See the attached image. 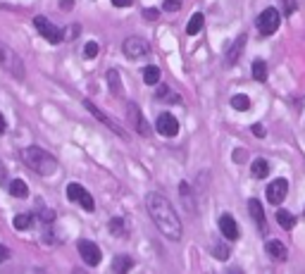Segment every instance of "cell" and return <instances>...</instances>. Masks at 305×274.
Instances as JSON below:
<instances>
[{
  "label": "cell",
  "instance_id": "1",
  "mask_svg": "<svg viewBox=\"0 0 305 274\" xmlns=\"http://www.w3.org/2000/svg\"><path fill=\"white\" fill-rule=\"evenodd\" d=\"M146 207L148 215L152 217L155 226L165 234L169 241H181V219L177 217V210L172 207V203L162 196V193H148L146 196Z\"/></svg>",
  "mask_w": 305,
  "mask_h": 274
},
{
  "label": "cell",
  "instance_id": "2",
  "mask_svg": "<svg viewBox=\"0 0 305 274\" xmlns=\"http://www.w3.org/2000/svg\"><path fill=\"white\" fill-rule=\"evenodd\" d=\"M21 160L27 164L29 170H34L36 174H41V177H50L53 172L57 170V160L50 155L48 151H43L38 145H29L21 151Z\"/></svg>",
  "mask_w": 305,
  "mask_h": 274
},
{
  "label": "cell",
  "instance_id": "3",
  "mask_svg": "<svg viewBox=\"0 0 305 274\" xmlns=\"http://www.w3.org/2000/svg\"><path fill=\"white\" fill-rule=\"evenodd\" d=\"M0 67L5 72H10L12 76H17V79H24V62H21V57L3 41H0Z\"/></svg>",
  "mask_w": 305,
  "mask_h": 274
},
{
  "label": "cell",
  "instance_id": "4",
  "mask_svg": "<svg viewBox=\"0 0 305 274\" xmlns=\"http://www.w3.org/2000/svg\"><path fill=\"white\" fill-rule=\"evenodd\" d=\"M34 27L38 29V34H41L48 43H53V46H57V43L64 41V31H62V29H57L55 24H53L48 17H43V14L34 17Z\"/></svg>",
  "mask_w": 305,
  "mask_h": 274
},
{
  "label": "cell",
  "instance_id": "5",
  "mask_svg": "<svg viewBox=\"0 0 305 274\" xmlns=\"http://www.w3.org/2000/svg\"><path fill=\"white\" fill-rule=\"evenodd\" d=\"M67 198H70L72 203H79L86 213H93V210H96V203H93V198H91V193L86 191L83 186H79V184H70V186H67Z\"/></svg>",
  "mask_w": 305,
  "mask_h": 274
},
{
  "label": "cell",
  "instance_id": "6",
  "mask_svg": "<svg viewBox=\"0 0 305 274\" xmlns=\"http://www.w3.org/2000/svg\"><path fill=\"white\" fill-rule=\"evenodd\" d=\"M257 29H260V34H265V36H272L279 29V12L274 7H267V10L260 12V17H257Z\"/></svg>",
  "mask_w": 305,
  "mask_h": 274
},
{
  "label": "cell",
  "instance_id": "7",
  "mask_svg": "<svg viewBox=\"0 0 305 274\" xmlns=\"http://www.w3.org/2000/svg\"><path fill=\"white\" fill-rule=\"evenodd\" d=\"M122 50H124V55L129 57V60H139V57H143V55H148V41H143L141 36H129L124 41V46H122Z\"/></svg>",
  "mask_w": 305,
  "mask_h": 274
},
{
  "label": "cell",
  "instance_id": "8",
  "mask_svg": "<svg viewBox=\"0 0 305 274\" xmlns=\"http://www.w3.org/2000/svg\"><path fill=\"white\" fill-rule=\"evenodd\" d=\"M76 248H79V255L83 258V262H86V265H91V267L100 265V258H103V253H100V248H98L93 241L81 239L79 243H76Z\"/></svg>",
  "mask_w": 305,
  "mask_h": 274
},
{
  "label": "cell",
  "instance_id": "9",
  "mask_svg": "<svg viewBox=\"0 0 305 274\" xmlns=\"http://www.w3.org/2000/svg\"><path fill=\"white\" fill-rule=\"evenodd\" d=\"M286 193H289V181H286L284 177L274 179V181H270V184H267V203H272V205H279V203L286 198Z\"/></svg>",
  "mask_w": 305,
  "mask_h": 274
},
{
  "label": "cell",
  "instance_id": "10",
  "mask_svg": "<svg viewBox=\"0 0 305 274\" xmlns=\"http://www.w3.org/2000/svg\"><path fill=\"white\" fill-rule=\"evenodd\" d=\"M155 129H158V134H162V136L172 138L179 134V122H177V117H172V112H162V115L158 117V122H155Z\"/></svg>",
  "mask_w": 305,
  "mask_h": 274
},
{
  "label": "cell",
  "instance_id": "11",
  "mask_svg": "<svg viewBox=\"0 0 305 274\" xmlns=\"http://www.w3.org/2000/svg\"><path fill=\"white\" fill-rule=\"evenodd\" d=\"M129 119L134 122V129L139 131L141 136H150V127H148V122L143 119V115H141V110L136 103H129Z\"/></svg>",
  "mask_w": 305,
  "mask_h": 274
},
{
  "label": "cell",
  "instance_id": "12",
  "mask_svg": "<svg viewBox=\"0 0 305 274\" xmlns=\"http://www.w3.org/2000/svg\"><path fill=\"white\" fill-rule=\"evenodd\" d=\"M220 231H222V236L229 241L238 239V224H236V219L231 217V215H222V217H220Z\"/></svg>",
  "mask_w": 305,
  "mask_h": 274
},
{
  "label": "cell",
  "instance_id": "13",
  "mask_svg": "<svg viewBox=\"0 0 305 274\" xmlns=\"http://www.w3.org/2000/svg\"><path fill=\"white\" fill-rule=\"evenodd\" d=\"M83 105H86V110H89V112H91V115H93V117H96V119H100V122H103L105 127H107V129H112V131H115V134H119V136H124V131L119 129L117 124L112 122V119H110V117H107V115H105V112H100V110H98L96 105L91 103V100H83Z\"/></svg>",
  "mask_w": 305,
  "mask_h": 274
},
{
  "label": "cell",
  "instance_id": "14",
  "mask_svg": "<svg viewBox=\"0 0 305 274\" xmlns=\"http://www.w3.org/2000/svg\"><path fill=\"white\" fill-rule=\"evenodd\" d=\"M265 250H267V255H270L272 260H277V262L286 260V246L281 243V241L270 239L267 243H265Z\"/></svg>",
  "mask_w": 305,
  "mask_h": 274
},
{
  "label": "cell",
  "instance_id": "15",
  "mask_svg": "<svg viewBox=\"0 0 305 274\" xmlns=\"http://www.w3.org/2000/svg\"><path fill=\"white\" fill-rule=\"evenodd\" d=\"M248 210H250V215H253V219H255L257 229H260V231H265V210H263V203H260V200H255V198H250L248 200Z\"/></svg>",
  "mask_w": 305,
  "mask_h": 274
},
{
  "label": "cell",
  "instance_id": "16",
  "mask_svg": "<svg viewBox=\"0 0 305 274\" xmlns=\"http://www.w3.org/2000/svg\"><path fill=\"white\" fill-rule=\"evenodd\" d=\"M243 46H246V34L238 36L236 43L231 46V50L227 53V65H229V67H234L236 62H238V57H241V53H243Z\"/></svg>",
  "mask_w": 305,
  "mask_h": 274
},
{
  "label": "cell",
  "instance_id": "17",
  "mask_svg": "<svg viewBox=\"0 0 305 274\" xmlns=\"http://www.w3.org/2000/svg\"><path fill=\"white\" fill-rule=\"evenodd\" d=\"M250 174L255 179H265L267 174H270V162L265 158H257V160H253L250 162Z\"/></svg>",
  "mask_w": 305,
  "mask_h": 274
},
{
  "label": "cell",
  "instance_id": "18",
  "mask_svg": "<svg viewBox=\"0 0 305 274\" xmlns=\"http://www.w3.org/2000/svg\"><path fill=\"white\" fill-rule=\"evenodd\" d=\"M5 188L10 191V196H14V198H27V196H29V186H27V181H21V179L10 181Z\"/></svg>",
  "mask_w": 305,
  "mask_h": 274
},
{
  "label": "cell",
  "instance_id": "19",
  "mask_svg": "<svg viewBox=\"0 0 305 274\" xmlns=\"http://www.w3.org/2000/svg\"><path fill=\"white\" fill-rule=\"evenodd\" d=\"M203 24H205V17H203L201 12H195L193 17H191V19H188V24H186V34H188V36H195V34H201Z\"/></svg>",
  "mask_w": 305,
  "mask_h": 274
},
{
  "label": "cell",
  "instance_id": "20",
  "mask_svg": "<svg viewBox=\"0 0 305 274\" xmlns=\"http://www.w3.org/2000/svg\"><path fill=\"white\" fill-rule=\"evenodd\" d=\"M107 83H110L112 96H122V79H119L117 69H110V72H107Z\"/></svg>",
  "mask_w": 305,
  "mask_h": 274
},
{
  "label": "cell",
  "instance_id": "21",
  "mask_svg": "<svg viewBox=\"0 0 305 274\" xmlns=\"http://www.w3.org/2000/svg\"><path fill=\"white\" fill-rule=\"evenodd\" d=\"M277 222H279V226H281V229H286V231L296 226V217H293L289 210H279V213H277Z\"/></svg>",
  "mask_w": 305,
  "mask_h": 274
},
{
  "label": "cell",
  "instance_id": "22",
  "mask_svg": "<svg viewBox=\"0 0 305 274\" xmlns=\"http://www.w3.org/2000/svg\"><path fill=\"white\" fill-rule=\"evenodd\" d=\"M143 81H146L148 86H158V81H160V67H155V65H148V67L143 69Z\"/></svg>",
  "mask_w": 305,
  "mask_h": 274
},
{
  "label": "cell",
  "instance_id": "23",
  "mask_svg": "<svg viewBox=\"0 0 305 274\" xmlns=\"http://www.w3.org/2000/svg\"><path fill=\"white\" fill-rule=\"evenodd\" d=\"M12 224H14V229H17V231H27V229H31V226H34V217H31V215H17Z\"/></svg>",
  "mask_w": 305,
  "mask_h": 274
},
{
  "label": "cell",
  "instance_id": "24",
  "mask_svg": "<svg viewBox=\"0 0 305 274\" xmlns=\"http://www.w3.org/2000/svg\"><path fill=\"white\" fill-rule=\"evenodd\" d=\"M253 79L255 81H267V65H265V60L253 62Z\"/></svg>",
  "mask_w": 305,
  "mask_h": 274
},
{
  "label": "cell",
  "instance_id": "25",
  "mask_svg": "<svg viewBox=\"0 0 305 274\" xmlns=\"http://www.w3.org/2000/svg\"><path fill=\"white\" fill-rule=\"evenodd\" d=\"M231 108L238 110V112H246V110H250V98L243 96V93H236V96L231 98Z\"/></svg>",
  "mask_w": 305,
  "mask_h": 274
},
{
  "label": "cell",
  "instance_id": "26",
  "mask_svg": "<svg viewBox=\"0 0 305 274\" xmlns=\"http://www.w3.org/2000/svg\"><path fill=\"white\" fill-rule=\"evenodd\" d=\"M134 260L129 258V255H119V258H115V262H112V269L115 272H126V269H132Z\"/></svg>",
  "mask_w": 305,
  "mask_h": 274
},
{
  "label": "cell",
  "instance_id": "27",
  "mask_svg": "<svg viewBox=\"0 0 305 274\" xmlns=\"http://www.w3.org/2000/svg\"><path fill=\"white\" fill-rule=\"evenodd\" d=\"M110 231L117 234V236H124V234H126L124 219H122V217H115V219H112V222H110Z\"/></svg>",
  "mask_w": 305,
  "mask_h": 274
},
{
  "label": "cell",
  "instance_id": "28",
  "mask_svg": "<svg viewBox=\"0 0 305 274\" xmlns=\"http://www.w3.org/2000/svg\"><path fill=\"white\" fill-rule=\"evenodd\" d=\"M212 253H215L217 260H229V246H224V243H215Z\"/></svg>",
  "mask_w": 305,
  "mask_h": 274
},
{
  "label": "cell",
  "instance_id": "29",
  "mask_svg": "<svg viewBox=\"0 0 305 274\" xmlns=\"http://www.w3.org/2000/svg\"><path fill=\"white\" fill-rule=\"evenodd\" d=\"M98 50H100V48H98V43L89 41V43H86V48H83V57H89V60H91V57H96V55H98Z\"/></svg>",
  "mask_w": 305,
  "mask_h": 274
},
{
  "label": "cell",
  "instance_id": "30",
  "mask_svg": "<svg viewBox=\"0 0 305 274\" xmlns=\"http://www.w3.org/2000/svg\"><path fill=\"white\" fill-rule=\"evenodd\" d=\"M179 5H181L179 0H165V5H162V7H165L167 12H177V10H179Z\"/></svg>",
  "mask_w": 305,
  "mask_h": 274
},
{
  "label": "cell",
  "instance_id": "31",
  "mask_svg": "<svg viewBox=\"0 0 305 274\" xmlns=\"http://www.w3.org/2000/svg\"><path fill=\"white\" fill-rule=\"evenodd\" d=\"M284 12H286V14H293V12H296V0H284Z\"/></svg>",
  "mask_w": 305,
  "mask_h": 274
},
{
  "label": "cell",
  "instance_id": "32",
  "mask_svg": "<svg viewBox=\"0 0 305 274\" xmlns=\"http://www.w3.org/2000/svg\"><path fill=\"white\" fill-rule=\"evenodd\" d=\"M143 17H146V19H158V10H155V7H148L146 12H143Z\"/></svg>",
  "mask_w": 305,
  "mask_h": 274
},
{
  "label": "cell",
  "instance_id": "33",
  "mask_svg": "<svg viewBox=\"0 0 305 274\" xmlns=\"http://www.w3.org/2000/svg\"><path fill=\"white\" fill-rule=\"evenodd\" d=\"M7 258H10V248H5V246H0V262H5Z\"/></svg>",
  "mask_w": 305,
  "mask_h": 274
},
{
  "label": "cell",
  "instance_id": "34",
  "mask_svg": "<svg viewBox=\"0 0 305 274\" xmlns=\"http://www.w3.org/2000/svg\"><path fill=\"white\" fill-rule=\"evenodd\" d=\"M0 186H7V174H5V167L0 162Z\"/></svg>",
  "mask_w": 305,
  "mask_h": 274
},
{
  "label": "cell",
  "instance_id": "35",
  "mask_svg": "<svg viewBox=\"0 0 305 274\" xmlns=\"http://www.w3.org/2000/svg\"><path fill=\"white\" fill-rule=\"evenodd\" d=\"M112 5L115 7H129L132 5V0H112Z\"/></svg>",
  "mask_w": 305,
  "mask_h": 274
},
{
  "label": "cell",
  "instance_id": "36",
  "mask_svg": "<svg viewBox=\"0 0 305 274\" xmlns=\"http://www.w3.org/2000/svg\"><path fill=\"white\" fill-rule=\"evenodd\" d=\"M253 134H255V136H265V129L260 124H253Z\"/></svg>",
  "mask_w": 305,
  "mask_h": 274
},
{
  "label": "cell",
  "instance_id": "37",
  "mask_svg": "<svg viewBox=\"0 0 305 274\" xmlns=\"http://www.w3.org/2000/svg\"><path fill=\"white\" fill-rule=\"evenodd\" d=\"M7 129V122H5V117H3V112H0V134H5Z\"/></svg>",
  "mask_w": 305,
  "mask_h": 274
},
{
  "label": "cell",
  "instance_id": "38",
  "mask_svg": "<svg viewBox=\"0 0 305 274\" xmlns=\"http://www.w3.org/2000/svg\"><path fill=\"white\" fill-rule=\"evenodd\" d=\"M60 5H62L64 10H67V7H72V5H74V3H72V0H62V3H60Z\"/></svg>",
  "mask_w": 305,
  "mask_h": 274
}]
</instances>
